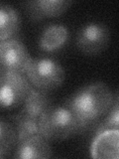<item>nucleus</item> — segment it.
Wrapping results in <instances>:
<instances>
[{
  "instance_id": "0eeeda50",
  "label": "nucleus",
  "mask_w": 119,
  "mask_h": 159,
  "mask_svg": "<svg viewBox=\"0 0 119 159\" xmlns=\"http://www.w3.org/2000/svg\"><path fill=\"white\" fill-rule=\"evenodd\" d=\"M91 156L97 159H119V129L97 132L91 144Z\"/></svg>"
},
{
  "instance_id": "f03ea898",
  "label": "nucleus",
  "mask_w": 119,
  "mask_h": 159,
  "mask_svg": "<svg viewBox=\"0 0 119 159\" xmlns=\"http://www.w3.org/2000/svg\"><path fill=\"white\" fill-rule=\"evenodd\" d=\"M78 132V122L66 104L50 107L40 117V134L48 140H63Z\"/></svg>"
},
{
  "instance_id": "7ed1b4c3",
  "label": "nucleus",
  "mask_w": 119,
  "mask_h": 159,
  "mask_svg": "<svg viewBox=\"0 0 119 159\" xmlns=\"http://www.w3.org/2000/svg\"><path fill=\"white\" fill-rule=\"evenodd\" d=\"M25 75L33 86L43 92L58 89L64 81V70L56 60L51 58L32 59Z\"/></svg>"
},
{
  "instance_id": "ddd939ff",
  "label": "nucleus",
  "mask_w": 119,
  "mask_h": 159,
  "mask_svg": "<svg viewBox=\"0 0 119 159\" xmlns=\"http://www.w3.org/2000/svg\"><path fill=\"white\" fill-rule=\"evenodd\" d=\"M51 102L46 92L40 89H33L29 93L24 102L22 111L30 116L40 118L42 114L51 107Z\"/></svg>"
},
{
  "instance_id": "9b49d317",
  "label": "nucleus",
  "mask_w": 119,
  "mask_h": 159,
  "mask_svg": "<svg viewBox=\"0 0 119 159\" xmlns=\"http://www.w3.org/2000/svg\"><path fill=\"white\" fill-rule=\"evenodd\" d=\"M19 16L12 6L2 3L0 5V39L1 42L11 39L19 27Z\"/></svg>"
},
{
  "instance_id": "1a4fd4ad",
  "label": "nucleus",
  "mask_w": 119,
  "mask_h": 159,
  "mask_svg": "<svg viewBox=\"0 0 119 159\" xmlns=\"http://www.w3.org/2000/svg\"><path fill=\"white\" fill-rule=\"evenodd\" d=\"M72 4L66 0H36L27 3L29 15L33 19L45 17H58L63 14Z\"/></svg>"
},
{
  "instance_id": "4468645a",
  "label": "nucleus",
  "mask_w": 119,
  "mask_h": 159,
  "mask_svg": "<svg viewBox=\"0 0 119 159\" xmlns=\"http://www.w3.org/2000/svg\"><path fill=\"white\" fill-rule=\"evenodd\" d=\"M18 139L15 125L2 118L0 120V157L4 158L16 145Z\"/></svg>"
},
{
  "instance_id": "6e6552de",
  "label": "nucleus",
  "mask_w": 119,
  "mask_h": 159,
  "mask_svg": "<svg viewBox=\"0 0 119 159\" xmlns=\"http://www.w3.org/2000/svg\"><path fill=\"white\" fill-rule=\"evenodd\" d=\"M52 156V148L48 139L41 134L30 136L20 141L14 157L19 159H46Z\"/></svg>"
},
{
  "instance_id": "9d476101",
  "label": "nucleus",
  "mask_w": 119,
  "mask_h": 159,
  "mask_svg": "<svg viewBox=\"0 0 119 159\" xmlns=\"http://www.w3.org/2000/svg\"><path fill=\"white\" fill-rule=\"evenodd\" d=\"M68 31L66 26L61 24L49 25L42 32L39 40L40 49L45 52H54L67 43Z\"/></svg>"
},
{
  "instance_id": "f257e3e1",
  "label": "nucleus",
  "mask_w": 119,
  "mask_h": 159,
  "mask_svg": "<svg viewBox=\"0 0 119 159\" xmlns=\"http://www.w3.org/2000/svg\"><path fill=\"white\" fill-rule=\"evenodd\" d=\"M113 102V93L105 84L97 82L82 87L69 97L66 106L76 116L81 132L92 126L106 114Z\"/></svg>"
},
{
  "instance_id": "2eb2a0df",
  "label": "nucleus",
  "mask_w": 119,
  "mask_h": 159,
  "mask_svg": "<svg viewBox=\"0 0 119 159\" xmlns=\"http://www.w3.org/2000/svg\"><path fill=\"white\" fill-rule=\"evenodd\" d=\"M110 128L119 129V91L113 94L112 104L106 113L105 119L98 126L97 132Z\"/></svg>"
},
{
  "instance_id": "20e7f679",
  "label": "nucleus",
  "mask_w": 119,
  "mask_h": 159,
  "mask_svg": "<svg viewBox=\"0 0 119 159\" xmlns=\"http://www.w3.org/2000/svg\"><path fill=\"white\" fill-rule=\"evenodd\" d=\"M26 75L3 71L0 76V102L2 107L13 108L25 102L32 89Z\"/></svg>"
},
{
  "instance_id": "39448f33",
  "label": "nucleus",
  "mask_w": 119,
  "mask_h": 159,
  "mask_svg": "<svg viewBox=\"0 0 119 159\" xmlns=\"http://www.w3.org/2000/svg\"><path fill=\"white\" fill-rule=\"evenodd\" d=\"M109 39L110 33L105 25L99 22H89L78 30L76 44L81 52L93 56L106 49Z\"/></svg>"
},
{
  "instance_id": "f8f14e48",
  "label": "nucleus",
  "mask_w": 119,
  "mask_h": 159,
  "mask_svg": "<svg viewBox=\"0 0 119 159\" xmlns=\"http://www.w3.org/2000/svg\"><path fill=\"white\" fill-rule=\"evenodd\" d=\"M13 122L17 130L19 141L40 134V118L30 116L23 111L13 116Z\"/></svg>"
},
{
  "instance_id": "423d86ee",
  "label": "nucleus",
  "mask_w": 119,
  "mask_h": 159,
  "mask_svg": "<svg viewBox=\"0 0 119 159\" xmlns=\"http://www.w3.org/2000/svg\"><path fill=\"white\" fill-rule=\"evenodd\" d=\"M32 58L25 45L17 39H9L0 44L1 70L25 74Z\"/></svg>"
}]
</instances>
